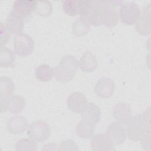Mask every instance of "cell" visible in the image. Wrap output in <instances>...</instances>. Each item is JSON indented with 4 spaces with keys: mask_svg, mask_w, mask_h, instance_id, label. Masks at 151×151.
Here are the masks:
<instances>
[{
    "mask_svg": "<svg viewBox=\"0 0 151 151\" xmlns=\"http://www.w3.org/2000/svg\"><path fill=\"white\" fill-rule=\"evenodd\" d=\"M150 111L148 108L145 112L136 114L131 119L127 127L128 137L133 141H141L150 137Z\"/></svg>",
    "mask_w": 151,
    "mask_h": 151,
    "instance_id": "obj_1",
    "label": "cell"
},
{
    "mask_svg": "<svg viewBox=\"0 0 151 151\" xmlns=\"http://www.w3.org/2000/svg\"><path fill=\"white\" fill-rule=\"evenodd\" d=\"M78 66V60L72 55H66L54 68V78L61 83H68L73 80Z\"/></svg>",
    "mask_w": 151,
    "mask_h": 151,
    "instance_id": "obj_2",
    "label": "cell"
},
{
    "mask_svg": "<svg viewBox=\"0 0 151 151\" xmlns=\"http://www.w3.org/2000/svg\"><path fill=\"white\" fill-rule=\"evenodd\" d=\"M120 2L113 1H101V22L107 27L116 25L119 21L118 12L116 6Z\"/></svg>",
    "mask_w": 151,
    "mask_h": 151,
    "instance_id": "obj_3",
    "label": "cell"
},
{
    "mask_svg": "<svg viewBox=\"0 0 151 151\" xmlns=\"http://www.w3.org/2000/svg\"><path fill=\"white\" fill-rule=\"evenodd\" d=\"M119 15L122 22L130 25L137 22L141 15V11L136 3L128 2L121 4Z\"/></svg>",
    "mask_w": 151,
    "mask_h": 151,
    "instance_id": "obj_4",
    "label": "cell"
},
{
    "mask_svg": "<svg viewBox=\"0 0 151 151\" xmlns=\"http://www.w3.org/2000/svg\"><path fill=\"white\" fill-rule=\"evenodd\" d=\"M51 134V128L49 124L44 120H38L32 123L28 127V137L38 142L47 140Z\"/></svg>",
    "mask_w": 151,
    "mask_h": 151,
    "instance_id": "obj_5",
    "label": "cell"
},
{
    "mask_svg": "<svg viewBox=\"0 0 151 151\" xmlns=\"http://www.w3.org/2000/svg\"><path fill=\"white\" fill-rule=\"evenodd\" d=\"M14 47L17 55L27 57L32 52L34 42L29 35L25 33H19L14 38Z\"/></svg>",
    "mask_w": 151,
    "mask_h": 151,
    "instance_id": "obj_6",
    "label": "cell"
},
{
    "mask_svg": "<svg viewBox=\"0 0 151 151\" xmlns=\"http://www.w3.org/2000/svg\"><path fill=\"white\" fill-rule=\"evenodd\" d=\"M15 89L12 80L8 77H1L0 80V111H6V101L12 96Z\"/></svg>",
    "mask_w": 151,
    "mask_h": 151,
    "instance_id": "obj_7",
    "label": "cell"
},
{
    "mask_svg": "<svg viewBox=\"0 0 151 151\" xmlns=\"http://www.w3.org/2000/svg\"><path fill=\"white\" fill-rule=\"evenodd\" d=\"M115 88V83L112 79L103 77L100 78L96 83L94 87V91L98 97L107 99L113 94Z\"/></svg>",
    "mask_w": 151,
    "mask_h": 151,
    "instance_id": "obj_8",
    "label": "cell"
},
{
    "mask_svg": "<svg viewBox=\"0 0 151 151\" xmlns=\"http://www.w3.org/2000/svg\"><path fill=\"white\" fill-rule=\"evenodd\" d=\"M88 104L85 95L80 92L71 93L67 99V106L70 110L76 113H82L86 110Z\"/></svg>",
    "mask_w": 151,
    "mask_h": 151,
    "instance_id": "obj_9",
    "label": "cell"
},
{
    "mask_svg": "<svg viewBox=\"0 0 151 151\" xmlns=\"http://www.w3.org/2000/svg\"><path fill=\"white\" fill-rule=\"evenodd\" d=\"M113 117L117 122L127 124L132 119V110L130 106L126 103H118L115 104L111 111Z\"/></svg>",
    "mask_w": 151,
    "mask_h": 151,
    "instance_id": "obj_10",
    "label": "cell"
},
{
    "mask_svg": "<svg viewBox=\"0 0 151 151\" xmlns=\"http://www.w3.org/2000/svg\"><path fill=\"white\" fill-rule=\"evenodd\" d=\"M106 134L115 145H122L126 139V132L122 124L113 122L106 129Z\"/></svg>",
    "mask_w": 151,
    "mask_h": 151,
    "instance_id": "obj_11",
    "label": "cell"
},
{
    "mask_svg": "<svg viewBox=\"0 0 151 151\" xmlns=\"http://www.w3.org/2000/svg\"><path fill=\"white\" fill-rule=\"evenodd\" d=\"M136 30L137 32L144 36L150 33V4L143 8L142 15L136 23Z\"/></svg>",
    "mask_w": 151,
    "mask_h": 151,
    "instance_id": "obj_12",
    "label": "cell"
},
{
    "mask_svg": "<svg viewBox=\"0 0 151 151\" xmlns=\"http://www.w3.org/2000/svg\"><path fill=\"white\" fill-rule=\"evenodd\" d=\"M101 1H90V5L84 17V18L88 21L90 24L96 27H98L101 25Z\"/></svg>",
    "mask_w": 151,
    "mask_h": 151,
    "instance_id": "obj_13",
    "label": "cell"
},
{
    "mask_svg": "<svg viewBox=\"0 0 151 151\" xmlns=\"http://www.w3.org/2000/svg\"><path fill=\"white\" fill-rule=\"evenodd\" d=\"M25 21L24 17L12 10L7 16L5 25L11 34L17 35L23 29Z\"/></svg>",
    "mask_w": 151,
    "mask_h": 151,
    "instance_id": "obj_14",
    "label": "cell"
},
{
    "mask_svg": "<svg viewBox=\"0 0 151 151\" xmlns=\"http://www.w3.org/2000/svg\"><path fill=\"white\" fill-rule=\"evenodd\" d=\"M28 127L26 119L21 116H15L9 119L6 123L8 131L13 134H18L24 132Z\"/></svg>",
    "mask_w": 151,
    "mask_h": 151,
    "instance_id": "obj_15",
    "label": "cell"
},
{
    "mask_svg": "<svg viewBox=\"0 0 151 151\" xmlns=\"http://www.w3.org/2000/svg\"><path fill=\"white\" fill-rule=\"evenodd\" d=\"M35 1H15L13 4L12 10L27 20L31 13L35 11Z\"/></svg>",
    "mask_w": 151,
    "mask_h": 151,
    "instance_id": "obj_16",
    "label": "cell"
},
{
    "mask_svg": "<svg viewBox=\"0 0 151 151\" xmlns=\"http://www.w3.org/2000/svg\"><path fill=\"white\" fill-rule=\"evenodd\" d=\"M91 146L93 150H113L114 144L106 134H96L91 140Z\"/></svg>",
    "mask_w": 151,
    "mask_h": 151,
    "instance_id": "obj_17",
    "label": "cell"
},
{
    "mask_svg": "<svg viewBox=\"0 0 151 151\" xmlns=\"http://www.w3.org/2000/svg\"><path fill=\"white\" fill-rule=\"evenodd\" d=\"M78 65L83 72L91 73L96 69L97 60L91 52L86 51L81 57Z\"/></svg>",
    "mask_w": 151,
    "mask_h": 151,
    "instance_id": "obj_18",
    "label": "cell"
},
{
    "mask_svg": "<svg viewBox=\"0 0 151 151\" xmlns=\"http://www.w3.org/2000/svg\"><path fill=\"white\" fill-rule=\"evenodd\" d=\"M94 131L95 124L85 119H82L76 127V134L80 138L89 139L93 137Z\"/></svg>",
    "mask_w": 151,
    "mask_h": 151,
    "instance_id": "obj_19",
    "label": "cell"
},
{
    "mask_svg": "<svg viewBox=\"0 0 151 151\" xmlns=\"http://www.w3.org/2000/svg\"><path fill=\"white\" fill-rule=\"evenodd\" d=\"M26 101L25 99L19 95L11 96L6 101V109L13 114L21 112L25 107Z\"/></svg>",
    "mask_w": 151,
    "mask_h": 151,
    "instance_id": "obj_20",
    "label": "cell"
},
{
    "mask_svg": "<svg viewBox=\"0 0 151 151\" xmlns=\"http://www.w3.org/2000/svg\"><path fill=\"white\" fill-rule=\"evenodd\" d=\"M82 119H87L95 124L100 121L101 111L99 107L93 103H89L83 113H81Z\"/></svg>",
    "mask_w": 151,
    "mask_h": 151,
    "instance_id": "obj_21",
    "label": "cell"
},
{
    "mask_svg": "<svg viewBox=\"0 0 151 151\" xmlns=\"http://www.w3.org/2000/svg\"><path fill=\"white\" fill-rule=\"evenodd\" d=\"M73 31L74 35L78 37H83L90 31V24L84 17L77 18L73 23Z\"/></svg>",
    "mask_w": 151,
    "mask_h": 151,
    "instance_id": "obj_22",
    "label": "cell"
},
{
    "mask_svg": "<svg viewBox=\"0 0 151 151\" xmlns=\"http://www.w3.org/2000/svg\"><path fill=\"white\" fill-rule=\"evenodd\" d=\"M15 57L14 52L6 47L1 48L0 65L1 67H13L15 65Z\"/></svg>",
    "mask_w": 151,
    "mask_h": 151,
    "instance_id": "obj_23",
    "label": "cell"
},
{
    "mask_svg": "<svg viewBox=\"0 0 151 151\" xmlns=\"http://www.w3.org/2000/svg\"><path fill=\"white\" fill-rule=\"evenodd\" d=\"M54 74V68L49 65L43 64L40 65L35 69V74L37 79L41 82H47L50 81Z\"/></svg>",
    "mask_w": 151,
    "mask_h": 151,
    "instance_id": "obj_24",
    "label": "cell"
},
{
    "mask_svg": "<svg viewBox=\"0 0 151 151\" xmlns=\"http://www.w3.org/2000/svg\"><path fill=\"white\" fill-rule=\"evenodd\" d=\"M34 12L38 15L47 17L52 12V6L50 1H36Z\"/></svg>",
    "mask_w": 151,
    "mask_h": 151,
    "instance_id": "obj_25",
    "label": "cell"
},
{
    "mask_svg": "<svg viewBox=\"0 0 151 151\" xmlns=\"http://www.w3.org/2000/svg\"><path fill=\"white\" fill-rule=\"evenodd\" d=\"M16 150H36L37 143L33 139H21L18 140L15 143Z\"/></svg>",
    "mask_w": 151,
    "mask_h": 151,
    "instance_id": "obj_26",
    "label": "cell"
},
{
    "mask_svg": "<svg viewBox=\"0 0 151 151\" xmlns=\"http://www.w3.org/2000/svg\"><path fill=\"white\" fill-rule=\"evenodd\" d=\"M62 7L64 12L69 16L78 15V1L64 0L62 1Z\"/></svg>",
    "mask_w": 151,
    "mask_h": 151,
    "instance_id": "obj_27",
    "label": "cell"
},
{
    "mask_svg": "<svg viewBox=\"0 0 151 151\" xmlns=\"http://www.w3.org/2000/svg\"><path fill=\"white\" fill-rule=\"evenodd\" d=\"M11 32L5 24L1 22L0 26V47L2 48L9 41L11 38Z\"/></svg>",
    "mask_w": 151,
    "mask_h": 151,
    "instance_id": "obj_28",
    "label": "cell"
},
{
    "mask_svg": "<svg viewBox=\"0 0 151 151\" xmlns=\"http://www.w3.org/2000/svg\"><path fill=\"white\" fill-rule=\"evenodd\" d=\"M58 147V150H78L76 143L72 140L62 141Z\"/></svg>",
    "mask_w": 151,
    "mask_h": 151,
    "instance_id": "obj_29",
    "label": "cell"
}]
</instances>
